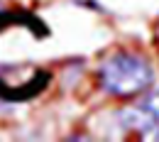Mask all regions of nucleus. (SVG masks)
<instances>
[{
  "label": "nucleus",
  "instance_id": "3",
  "mask_svg": "<svg viewBox=\"0 0 159 142\" xmlns=\"http://www.w3.org/2000/svg\"><path fill=\"white\" fill-rule=\"evenodd\" d=\"M74 2H76V5H86V7H88V10H93V12H108L98 0H74Z\"/></svg>",
  "mask_w": 159,
  "mask_h": 142
},
{
  "label": "nucleus",
  "instance_id": "2",
  "mask_svg": "<svg viewBox=\"0 0 159 142\" xmlns=\"http://www.w3.org/2000/svg\"><path fill=\"white\" fill-rule=\"evenodd\" d=\"M118 122L147 140H159V86H149L132 105L120 108Z\"/></svg>",
  "mask_w": 159,
  "mask_h": 142
},
{
  "label": "nucleus",
  "instance_id": "1",
  "mask_svg": "<svg viewBox=\"0 0 159 142\" xmlns=\"http://www.w3.org/2000/svg\"><path fill=\"white\" fill-rule=\"evenodd\" d=\"M98 88L113 98H132L154 83V66L139 52L118 49L98 64Z\"/></svg>",
  "mask_w": 159,
  "mask_h": 142
},
{
  "label": "nucleus",
  "instance_id": "4",
  "mask_svg": "<svg viewBox=\"0 0 159 142\" xmlns=\"http://www.w3.org/2000/svg\"><path fill=\"white\" fill-rule=\"evenodd\" d=\"M0 10H2V2H0Z\"/></svg>",
  "mask_w": 159,
  "mask_h": 142
}]
</instances>
